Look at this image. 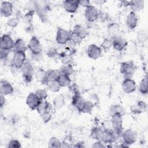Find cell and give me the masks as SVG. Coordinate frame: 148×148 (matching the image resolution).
<instances>
[{
	"label": "cell",
	"instance_id": "obj_47",
	"mask_svg": "<svg viewBox=\"0 0 148 148\" xmlns=\"http://www.w3.org/2000/svg\"><path fill=\"white\" fill-rule=\"evenodd\" d=\"M5 95L1 94L0 95V106L1 108H2L5 104Z\"/></svg>",
	"mask_w": 148,
	"mask_h": 148
},
{
	"label": "cell",
	"instance_id": "obj_37",
	"mask_svg": "<svg viewBox=\"0 0 148 148\" xmlns=\"http://www.w3.org/2000/svg\"><path fill=\"white\" fill-rule=\"evenodd\" d=\"M35 93L41 101L46 100L48 96L47 91L44 89H38L35 92Z\"/></svg>",
	"mask_w": 148,
	"mask_h": 148
},
{
	"label": "cell",
	"instance_id": "obj_27",
	"mask_svg": "<svg viewBox=\"0 0 148 148\" xmlns=\"http://www.w3.org/2000/svg\"><path fill=\"white\" fill-rule=\"evenodd\" d=\"M145 2L143 0H134L129 1V6L132 12H138L144 8Z\"/></svg>",
	"mask_w": 148,
	"mask_h": 148
},
{
	"label": "cell",
	"instance_id": "obj_41",
	"mask_svg": "<svg viewBox=\"0 0 148 148\" xmlns=\"http://www.w3.org/2000/svg\"><path fill=\"white\" fill-rule=\"evenodd\" d=\"M47 54L50 58H60V54L56 48L51 47L48 50Z\"/></svg>",
	"mask_w": 148,
	"mask_h": 148
},
{
	"label": "cell",
	"instance_id": "obj_38",
	"mask_svg": "<svg viewBox=\"0 0 148 148\" xmlns=\"http://www.w3.org/2000/svg\"><path fill=\"white\" fill-rule=\"evenodd\" d=\"M101 47L103 50H109L111 47H112V39L110 38H105L102 42Z\"/></svg>",
	"mask_w": 148,
	"mask_h": 148
},
{
	"label": "cell",
	"instance_id": "obj_36",
	"mask_svg": "<svg viewBox=\"0 0 148 148\" xmlns=\"http://www.w3.org/2000/svg\"><path fill=\"white\" fill-rule=\"evenodd\" d=\"M62 147V143L60 140L56 137H52L48 142V147L50 148H59Z\"/></svg>",
	"mask_w": 148,
	"mask_h": 148
},
{
	"label": "cell",
	"instance_id": "obj_16",
	"mask_svg": "<svg viewBox=\"0 0 148 148\" xmlns=\"http://www.w3.org/2000/svg\"><path fill=\"white\" fill-rule=\"evenodd\" d=\"M86 101L82 95H80V94H74L72 98V105L80 112H82Z\"/></svg>",
	"mask_w": 148,
	"mask_h": 148
},
{
	"label": "cell",
	"instance_id": "obj_19",
	"mask_svg": "<svg viewBox=\"0 0 148 148\" xmlns=\"http://www.w3.org/2000/svg\"><path fill=\"white\" fill-rule=\"evenodd\" d=\"M1 14L2 16L8 17L13 12V4L9 1H3L1 5Z\"/></svg>",
	"mask_w": 148,
	"mask_h": 148
},
{
	"label": "cell",
	"instance_id": "obj_11",
	"mask_svg": "<svg viewBox=\"0 0 148 148\" xmlns=\"http://www.w3.org/2000/svg\"><path fill=\"white\" fill-rule=\"evenodd\" d=\"M41 100L35 92H30L26 98V104L31 110H36Z\"/></svg>",
	"mask_w": 148,
	"mask_h": 148
},
{
	"label": "cell",
	"instance_id": "obj_5",
	"mask_svg": "<svg viewBox=\"0 0 148 148\" xmlns=\"http://www.w3.org/2000/svg\"><path fill=\"white\" fill-rule=\"evenodd\" d=\"M111 123L112 129L120 136L123 131V117L119 115H113L111 116Z\"/></svg>",
	"mask_w": 148,
	"mask_h": 148
},
{
	"label": "cell",
	"instance_id": "obj_42",
	"mask_svg": "<svg viewBox=\"0 0 148 148\" xmlns=\"http://www.w3.org/2000/svg\"><path fill=\"white\" fill-rule=\"evenodd\" d=\"M8 147H11V148H19L21 147V145L20 142L16 140V139H12L9 141Z\"/></svg>",
	"mask_w": 148,
	"mask_h": 148
},
{
	"label": "cell",
	"instance_id": "obj_1",
	"mask_svg": "<svg viewBox=\"0 0 148 148\" xmlns=\"http://www.w3.org/2000/svg\"><path fill=\"white\" fill-rule=\"evenodd\" d=\"M20 69L24 81L28 83H30L33 79L34 74V69L32 64L29 61H26Z\"/></svg>",
	"mask_w": 148,
	"mask_h": 148
},
{
	"label": "cell",
	"instance_id": "obj_14",
	"mask_svg": "<svg viewBox=\"0 0 148 148\" xmlns=\"http://www.w3.org/2000/svg\"><path fill=\"white\" fill-rule=\"evenodd\" d=\"M14 40L8 34H3L1 37V48L5 50H12L14 48Z\"/></svg>",
	"mask_w": 148,
	"mask_h": 148
},
{
	"label": "cell",
	"instance_id": "obj_49",
	"mask_svg": "<svg viewBox=\"0 0 148 148\" xmlns=\"http://www.w3.org/2000/svg\"><path fill=\"white\" fill-rule=\"evenodd\" d=\"M106 1H94V2H95L97 4H103Z\"/></svg>",
	"mask_w": 148,
	"mask_h": 148
},
{
	"label": "cell",
	"instance_id": "obj_17",
	"mask_svg": "<svg viewBox=\"0 0 148 148\" xmlns=\"http://www.w3.org/2000/svg\"><path fill=\"white\" fill-rule=\"evenodd\" d=\"M130 110L134 114H141L147 110V105L144 101H139L130 107Z\"/></svg>",
	"mask_w": 148,
	"mask_h": 148
},
{
	"label": "cell",
	"instance_id": "obj_45",
	"mask_svg": "<svg viewBox=\"0 0 148 148\" xmlns=\"http://www.w3.org/2000/svg\"><path fill=\"white\" fill-rule=\"evenodd\" d=\"M93 147H106V145H105V143L103 142L101 140H97L92 146Z\"/></svg>",
	"mask_w": 148,
	"mask_h": 148
},
{
	"label": "cell",
	"instance_id": "obj_40",
	"mask_svg": "<svg viewBox=\"0 0 148 148\" xmlns=\"http://www.w3.org/2000/svg\"><path fill=\"white\" fill-rule=\"evenodd\" d=\"M19 23V19L18 17H11L8 19L7 21V25L9 27H10L12 28H15L16 27Z\"/></svg>",
	"mask_w": 148,
	"mask_h": 148
},
{
	"label": "cell",
	"instance_id": "obj_46",
	"mask_svg": "<svg viewBox=\"0 0 148 148\" xmlns=\"http://www.w3.org/2000/svg\"><path fill=\"white\" fill-rule=\"evenodd\" d=\"M78 2H79V5L85 8H87L90 5V2L88 0H80V1H78Z\"/></svg>",
	"mask_w": 148,
	"mask_h": 148
},
{
	"label": "cell",
	"instance_id": "obj_26",
	"mask_svg": "<svg viewBox=\"0 0 148 148\" xmlns=\"http://www.w3.org/2000/svg\"><path fill=\"white\" fill-rule=\"evenodd\" d=\"M28 49V46L26 45L24 40L22 39H17L14 45V52H25Z\"/></svg>",
	"mask_w": 148,
	"mask_h": 148
},
{
	"label": "cell",
	"instance_id": "obj_29",
	"mask_svg": "<svg viewBox=\"0 0 148 148\" xmlns=\"http://www.w3.org/2000/svg\"><path fill=\"white\" fill-rule=\"evenodd\" d=\"M35 75V77L36 80L40 82L41 84H46L47 83V82H49L47 77V75H46V72L43 69H39Z\"/></svg>",
	"mask_w": 148,
	"mask_h": 148
},
{
	"label": "cell",
	"instance_id": "obj_4",
	"mask_svg": "<svg viewBox=\"0 0 148 148\" xmlns=\"http://www.w3.org/2000/svg\"><path fill=\"white\" fill-rule=\"evenodd\" d=\"M26 56L24 52H14L13 55L11 65L16 69H20L25 61Z\"/></svg>",
	"mask_w": 148,
	"mask_h": 148
},
{
	"label": "cell",
	"instance_id": "obj_23",
	"mask_svg": "<svg viewBox=\"0 0 148 148\" xmlns=\"http://www.w3.org/2000/svg\"><path fill=\"white\" fill-rule=\"evenodd\" d=\"M125 108L120 105H113L110 106L109 108V114L110 116L113 115H119L121 117H123L125 114Z\"/></svg>",
	"mask_w": 148,
	"mask_h": 148
},
{
	"label": "cell",
	"instance_id": "obj_18",
	"mask_svg": "<svg viewBox=\"0 0 148 148\" xmlns=\"http://www.w3.org/2000/svg\"><path fill=\"white\" fill-rule=\"evenodd\" d=\"M64 9L69 13H75L79 6V2L78 1H74V0H66L63 1L62 3Z\"/></svg>",
	"mask_w": 148,
	"mask_h": 148
},
{
	"label": "cell",
	"instance_id": "obj_34",
	"mask_svg": "<svg viewBox=\"0 0 148 148\" xmlns=\"http://www.w3.org/2000/svg\"><path fill=\"white\" fill-rule=\"evenodd\" d=\"M60 72L61 73L65 74L68 76H70L73 74L74 72V69L73 68L72 65L71 64H64L60 69Z\"/></svg>",
	"mask_w": 148,
	"mask_h": 148
},
{
	"label": "cell",
	"instance_id": "obj_7",
	"mask_svg": "<svg viewBox=\"0 0 148 148\" xmlns=\"http://www.w3.org/2000/svg\"><path fill=\"white\" fill-rule=\"evenodd\" d=\"M121 88L125 94L132 93L136 88V83L131 77H125L121 83Z\"/></svg>",
	"mask_w": 148,
	"mask_h": 148
},
{
	"label": "cell",
	"instance_id": "obj_44",
	"mask_svg": "<svg viewBox=\"0 0 148 148\" xmlns=\"http://www.w3.org/2000/svg\"><path fill=\"white\" fill-rule=\"evenodd\" d=\"M11 50H5L3 49H0V58L1 60H6L8 56H9L10 54V51Z\"/></svg>",
	"mask_w": 148,
	"mask_h": 148
},
{
	"label": "cell",
	"instance_id": "obj_43",
	"mask_svg": "<svg viewBox=\"0 0 148 148\" xmlns=\"http://www.w3.org/2000/svg\"><path fill=\"white\" fill-rule=\"evenodd\" d=\"M137 38H138V40L140 42H144L147 39L146 32H145L144 31H139V32L138 31Z\"/></svg>",
	"mask_w": 148,
	"mask_h": 148
},
{
	"label": "cell",
	"instance_id": "obj_24",
	"mask_svg": "<svg viewBox=\"0 0 148 148\" xmlns=\"http://www.w3.org/2000/svg\"><path fill=\"white\" fill-rule=\"evenodd\" d=\"M73 32L76 34L79 38H80L82 40L87 37L88 34V32L87 29L83 27V25L76 24L73 27Z\"/></svg>",
	"mask_w": 148,
	"mask_h": 148
},
{
	"label": "cell",
	"instance_id": "obj_31",
	"mask_svg": "<svg viewBox=\"0 0 148 148\" xmlns=\"http://www.w3.org/2000/svg\"><path fill=\"white\" fill-rule=\"evenodd\" d=\"M138 90L142 94H146L148 92V81L147 76H145L140 82L138 86Z\"/></svg>",
	"mask_w": 148,
	"mask_h": 148
},
{
	"label": "cell",
	"instance_id": "obj_35",
	"mask_svg": "<svg viewBox=\"0 0 148 148\" xmlns=\"http://www.w3.org/2000/svg\"><path fill=\"white\" fill-rule=\"evenodd\" d=\"M69 42L73 45H77L81 43L82 39L79 38L76 34H75L73 31H69Z\"/></svg>",
	"mask_w": 148,
	"mask_h": 148
},
{
	"label": "cell",
	"instance_id": "obj_30",
	"mask_svg": "<svg viewBox=\"0 0 148 148\" xmlns=\"http://www.w3.org/2000/svg\"><path fill=\"white\" fill-rule=\"evenodd\" d=\"M60 75V72L59 70L49 69L47 71H46V75L49 81L57 80Z\"/></svg>",
	"mask_w": 148,
	"mask_h": 148
},
{
	"label": "cell",
	"instance_id": "obj_8",
	"mask_svg": "<svg viewBox=\"0 0 148 148\" xmlns=\"http://www.w3.org/2000/svg\"><path fill=\"white\" fill-rule=\"evenodd\" d=\"M99 12L98 9L92 5H90L86 8L84 11V17L89 22H94L98 18Z\"/></svg>",
	"mask_w": 148,
	"mask_h": 148
},
{
	"label": "cell",
	"instance_id": "obj_48",
	"mask_svg": "<svg viewBox=\"0 0 148 148\" xmlns=\"http://www.w3.org/2000/svg\"><path fill=\"white\" fill-rule=\"evenodd\" d=\"M42 54L40 53V54H32V57L34 60H35V61H38L39 60H40L42 57Z\"/></svg>",
	"mask_w": 148,
	"mask_h": 148
},
{
	"label": "cell",
	"instance_id": "obj_9",
	"mask_svg": "<svg viewBox=\"0 0 148 148\" xmlns=\"http://www.w3.org/2000/svg\"><path fill=\"white\" fill-rule=\"evenodd\" d=\"M119 136L113 129H105V131L101 140L106 144L111 145L115 142Z\"/></svg>",
	"mask_w": 148,
	"mask_h": 148
},
{
	"label": "cell",
	"instance_id": "obj_13",
	"mask_svg": "<svg viewBox=\"0 0 148 148\" xmlns=\"http://www.w3.org/2000/svg\"><path fill=\"white\" fill-rule=\"evenodd\" d=\"M112 39V47L117 51H122L127 46V40L123 36L119 35Z\"/></svg>",
	"mask_w": 148,
	"mask_h": 148
},
{
	"label": "cell",
	"instance_id": "obj_33",
	"mask_svg": "<svg viewBox=\"0 0 148 148\" xmlns=\"http://www.w3.org/2000/svg\"><path fill=\"white\" fill-rule=\"evenodd\" d=\"M53 106L56 108L60 109L62 107L63 105L65 104V98L62 94L58 95L54 98L53 101Z\"/></svg>",
	"mask_w": 148,
	"mask_h": 148
},
{
	"label": "cell",
	"instance_id": "obj_25",
	"mask_svg": "<svg viewBox=\"0 0 148 148\" xmlns=\"http://www.w3.org/2000/svg\"><path fill=\"white\" fill-rule=\"evenodd\" d=\"M105 131V128L101 127H95L91 131V136L95 140H101Z\"/></svg>",
	"mask_w": 148,
	"mask_h": 148
},
{
	"label": "cell",
	"instance_id": "obj_21",
	"mask_svg": "<svg viewBox=\"0 0 148 148\" xmlns=\"http://www.w3.org/2000/svg\"><path fill=\"white\" fill-rule=\"evenodd\" d=\"M107 32L109 38L113 39L119 35L120 27L116 23H111L108 25Z\"/></svg>",
	"mask_w": 148,
	"mask_h": 148
},
{
	"label": "cell",
	"instance_id": "obj_39",
	"mask_svg": "<svg viewBox=\"0 0 148 148\" xmlns=\"http://www.w3.org/2000/svg\"><path fill=\"white\" fill-rule=\"evenodd\" d=\"M92 109H93L92 103L90 101H86L81 112L83 113H88L92 110Z\"/></svg>",
	"mask_w": 148,
	"mask_h": 148
},
{
	"label": "cell",
	"instance_id": "obj_2",
	"mask_svg": "<svg viewBox=\"0 0 148 148\" xmlns=\"http://www.w3.org/2000/svg\"><path fill=\"white\" fill-rule=\"evenodd\" d=\"M121 136L123 143L128 146L134 143L136 141L138 138L136 132L132 128H128L124 131H123Z\"/></svg>",
	"mask_w": 148,
	"mask_h": 148
},
{
	"label": "cell",
	"instance_id": "obj_10",
	"mask_svg": "<svg viewBox=\"0 0 148 148\" xmlns=\"http://www.w3.org/2000/svg\"><path fill=\"white\" fill-rule=\"evenodd\" d=\"M69 40V31L62 28H58L56 35V40L57 43L60 45H66Z\"/></svg>",
	"mask_w": 148,
	"mask_h": 148
},
{
	"label": "cell",
	"instance_id": "obj_22",
	"mask_svg": "<svg viewBox=\"0 0 148 148\" xmlns=\"http://www.w3.org/2000/svg\"><path fill=\"white\" fill-rule=\"evenodd\" d=\"M0 92L4 95L11 94L13 92V87L8 81L1 80L0 82Z\"/></svg>",
	"mask_w": 148,
	"mask_h": 148
},
{
	"label": "cell",
	"instance_id": "obj_6",
	"mask_svg": "<svg viewBox=\"0 0 148 148\" xmlns=\"http://www.w3.org/2000/svg\"><path fill=\"white\" fill-rule=\"evenodd\" d=\"M28 49L29 50L32 54L42 53V45L39 39L35 36H33L30 39L28 44Z\"/></svg>",
	"mask_w": 148,
	"mask_h": 148
},
{
	"label": "cell",
	"instance_id": "obj_3",
	"mask_svg": "<svg viewBox=\"0 0 148 148\" xmlns=\"http://www.w3.org/2000/svg\"><path fill=\"white\" fill-rule=\"evenodd\" d=\"M136 69V66L131 62H124L120 64V72L125 77H130Z\"/></svg>",
	"mask_w": 148,
	"mask_h": 148
},
{
	"label": "cell",
	"instance_id": "obj_28",
	"mask_svg": "<svg viewBox=\"0 0 148 148\" xmlns=\"http://www.w3.org/2000/svg\"><path fill=\"white\" fill-rule=\"evenodd\" d=\"M57 81L58 82V84L61 87H69L71 84V80L69 76L65 74H63L61 73Z\"/></svg>",
	"mask_w": 148,
	"mask_h": 148
},
{
	"label": "cell",
	"instance_id": "obj_15",
	"mask_svg": "<svg viewBox=\"0 0 148 148\" xmlns=\"http://www.w3.org/2000/svg\"><path fill=\"white\" fill-rule=\"evenodd\" d=\"M125 23L127 27L133 29L136 27L138 23V17L135 12H130L126 17Z\"/></svg>",
	"mask_w": 148,
	"mask_h": 148
},
{
	"label": "cell",
	"instance_id": "obj_12",
	"mask_svg": "<svg viewBox=\"0 0 148 148\" xmlns=\"http://www.w3.org/2000/svg\"><path fill=\"white\" fill-rule=\"evenodd\" d=\"M86 53L88 57L91 59L97 60L101 56L102 50L100 47L95 44H91L88 46Z\"/></svg>",
	"mask_w": 148,
	"mask_h": 148
},
{
	"label": "cell",
	"instance_id": "obj_32",
	"mask_svg": "<svg viewBox=\"0 0 148 148\" xmlns=\"http://www.w3.org/2000/svg\"><path fill=\"white\" fill-rule=\"evenodd\" d=\"M46 86L49 90L53 92H58L61 89V86L58 84V82L56 81H49L46 84Z\"/></svg>",
	"mask_w": 148,
	"mask_h": 148
},
{
	"label": "cell",
	"instance_id": "obj_20",
	"mask_svg": "<svg viewBox=\"0 0 148 148\" xmlns=\"http://www.w3.org/2000/svg\"><path fill=\"white\" fill-rule=\"evenodd\" d=\"M36 110L41 116L46 113H51L52 106L46 100L41 101L39 106L36 108Z\"/></svg>",
	"mask_w": 148,
	"mask_h": 148
}]
</instances>
